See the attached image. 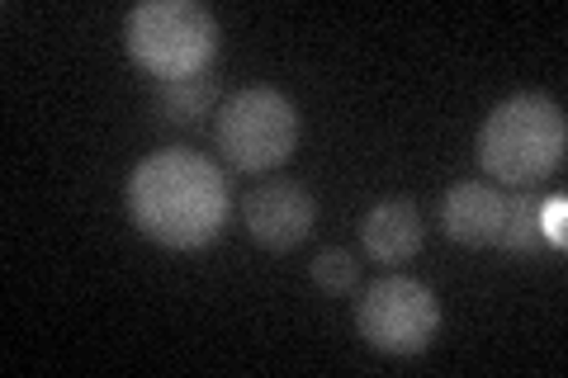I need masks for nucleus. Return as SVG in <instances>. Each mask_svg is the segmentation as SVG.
Wrapping results in <instances>:
<instances>
[{
    "instance_id": "4",
    "label": "nucleus",
    "mask_w": 568,
    "mask_h": 378,
    "mask_svg": "<svg viewBox=\"0 0 568 378\" xmlns=\"http://www.w3.org/2000/svg\"><path fill=\"white\" fill-rule=\"evenodd\" d=\"M213 142L233 171H275L298 147V110L275 85H246L227 95L213 119Z\"/></svg>"
},
{
    "instance_id": "8",
    "label": "nucleus",
    "mask_w": 568,
    "mask_h": 378,
    "mask_svg": "<svg viewBox=\"0 0 568 378\" xmlns=\"http://www.w3.org/2000/svg\"><path fill=\"white\" fill-rule=\"evenodd\" d=\"M422 213L413 200H384L361 218V246L379 265H407L422 251Z\"/></svg>"
},
{
    "instance_id": "5",
    "label": "nucleus",
    "mask_w": 568,
    "mask_h": 378,
    "mask_svg": "<svg viewBox=\"0 0 568 378\" xmlns=\"http://www.w3.org/2000/svg\"><path fill=\"white\" fill-rule=\"evenodd\" d=\"M355 331L379 355H422L440 331V303L413 275H384L355 303Z\"/></svg>"
},
{
    "instance_id": "2",
    "label": "nucleus",
    "mask_w": 568,
    "mask_h": 378,
    "mask_svg": "<svg viewBox=\"0 0 568 378\" xmlns=\"http://www.w3.org/2000/svg\"><path fill=\"white\" fill-rule=\"evenodd\" d=\"M568 129L564 110L549 95H511L484 119L478 133V161L497 185L530 190L564 166Z\"/></svg>"
},
{
    "instance_id": "6",
    "label": "nucleus",
    "mask_w": 568,
    "mask_h": 378,
    "mask_svg": "<svg viewBox=\"0 0 568 378\" xmlns=\"http://www.w3.org/2000/svg\"><path fill=\"white\" fill-rule=\"evenodd\" d=\"M317 204L298 180H265L246 194V232L265 251H294L313 232Z\"/></svg>"
},
{
    "instance_id": "12",
    "label": "nucleus",
    "mask_w": 568,
    "mask_h": 378,
    "mask_svg": "<svg viewBox=\"0 0 568 378\" xmlns=\"http://www.w3.org/2000/svg\"><path fill=\"white\" fill-rule=\"evenodd\" d=\"M540 237H545V246H555V251L568 246V200L564 194L540 200Z\"/></svg>"
},
{
    "instance_id": "1",
    "label": "nucleus",
    "mask_w": 568,
    "mask_h": 378,
    "mask_svg": "<svg viewBox=\"0 0 568 378\" xmlns=\"http://www.w3.org/2000/svg\"><path fill=\"white\" fill-rule=\"evenodd\" d=\"M123 200L142 237L171 251H200L223 232L233 190H227L223 166L204 152L162 147L133 166Z\"/></svg>"
},
{
    "instance_id": "7",
    "label": "nucleus",
    "mask_w": 568,
    "mask_h": 378,
    "mask_svg": "<svg viewBox=\"0 0 568 378\" xmlns=\"http://www.w3.org/2000/svg\"><path fill=\"white\" fill-rule=\"evenodd\" d=\"M507 223V194L488 180H459L440 200V232L459 246H497Z\"/></svg>"
},
{
    "instance_id": "11",
    "label": "nucleus",
    "mask_w": 568,
    "mask_h": 378,
    "mask_svg": "<svg viewBox=\"0 0 568 378\" xmlns=\"http://www.w3.org/2000/svg\"><path fill=\"white\" fill-rule=\"evenodd\" d=\"M308 275H313V284L323 294H351L355 284H361V260L351 256V251H323V256H313V265H308Z\"/></svg>"
},
{
    "instance_id": "9",
    "label": "nucleus",
    "mask_w": 568,
    "mask_h": 378,
    "mask_svg": "<svg viewBox=\"0 0 568 378\" xmlns=\"http://www.w3.org/2000/svg\"><path fill=\"white\" fill-rule=\"evenodd\" d=\"M213 100H219V81L209 71L185 81H156V114L171 123H200L213 110Z\"/></svg>"
},
{
    "instance_id": "3",
    "label": "nucleus",
    "mask_w": 568,
    "mask_h": 378,
    "mask_svg": "<svg viewBox=\"0 0 568 378\" xmlns=\"http://www.w3.org/2000/svg\"><path fill=\"white\" fill-rule=\"evenodd\" d=\"M123 48L156 81H185L209 71L219 52V20L194 0H142L123 14Z\"/></svg>"
},
{
    "instance_id": "10",
    "label": "nucleus",
    "mask_w": 568,
    "mask_h": 378,
    "mask_svg": "<svg viewBox=\"0 0 568 378\" xmlns=\"http://www.w3.org/2000/svg\"><path fill=\"white\" fill-rule=\"evenodd\" d=\"M497 246L507 256H536L545 251V237H540V200L536 194H507V223H503V237Z\"/></svg>"
}]
</instances>
